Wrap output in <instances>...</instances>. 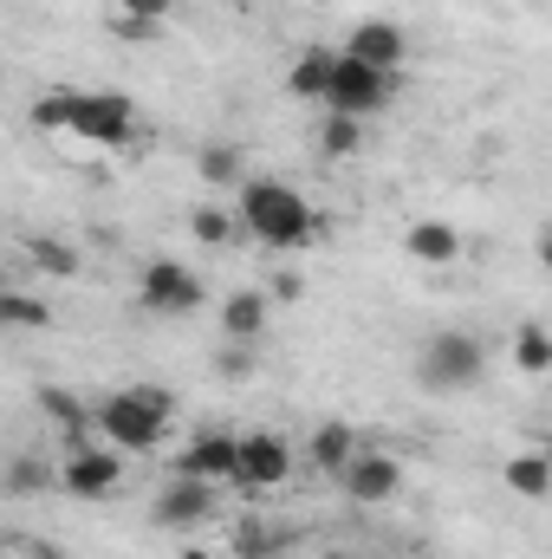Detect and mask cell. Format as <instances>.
<instances>
[{"label":"cell","mask_w":552,"mask_h":559,"mask_svg":"<svg viewBox=\"0 0 552 559\" xmlns=\"http://www.w3.org/2000/svg\"><path fill=\"white\" fill-rule=\"evenodd\" d=\"M235 228H241V222H235L228 209H195V215H189V235H195L202 248H228Z\"/></svg>","instance_id":"obj_23"},{"label":"cell","mask_w":552,"mask_h":559,"mask_svg":"<svg viewBox=\"0 0 552 559\" xmlns=\"http://www.w3.org/2000/svg\"><path fill=\"white\" fill-rule=\"evenodd\" d=\"M325 79H332V52H325V46H305V52L292 59V72H286V92L325 105Z\"/></svg>","instance_id":"obj_19"},{"label":"cell","mask_w":552,"mask_h":559,"mask_svg":"<svg viewBox=\"0 0 552 559\" xmlns=\"http://www.w3.org/2000/svg\"><path fill=\"white\" fill-rule=\"evenodd\" d=\"M404 254H410L416 267H455L461 261V228L422 215V222H410V235H404Z\"/></svg>","instance_id":"obj_13"},{"label":"cell","mask_w":552,"mask_h":559,"mask_svg":"<svg viewBox=\"0 0 552 559\" xmlns=\"http://www.w3.org/2000/svg\"><path fill=\"white\" fill-rule=\"evenodd\" d=\"M46 325H52V306L39 293L0 286V332H46Z\"/></svg>","instance_id":"obj_18"},{"label":"cell","mask_w":552,"mask_h":559,"mask_svg":"<svg viewBox=\"0 0 552 559\" xmlns=\"http://www.w3.org/2000/svg\"><path fill=\"white\" fill-rule=\"evenodd\" d=\"M501 488H514L520 501H547L552 462L540 455V449H527V455H507V468H501Z\"/></svg>","instance_id":"obj_17"},{"label":"cell","mask_w":552,"mask_h":559,"mask_svg":"<svg viewBox=\"0 0 552 559\" xmlns=\"http://www.w3.org/2000/svg\"><path fill=\"white\" fill-rule=\"evenodd\" d=\"M221 332H228L235 345H254V338L267 332V293H254V286L228 293V299H221Z\"/></svg>","instance_id":"obj_14"},{"label":"cell","mask_w":552,"mask_h":559,"mask_svg":"<svg viewBox=\"0 0 552 559\" xmlns=\"http://www.w3.org/2000/svg\"><path fill=\"white\" fill-rule=\"evenodd\" d=\"M514 365H520L527 378H547L552 371V332L540 325V319H527V325L514 332Z\"/></svg>","instance_id":"obj_20"},{"label":"cell","mask_w":552,"mask_h":559,"mask_svg":"<svg viewBox=\"0 0 552 559\" xmlns=\"http://www.w3.org/2000/svg\"><path fill=\"white\" fill-rule=\"evenodd\" d=\"M488 371V352L475 332H435L422 352H416V384L429 397H468Z\"/></svg>","instance_id":"obj_3"},{"label":"cell","mask_w":552,"mask_h":559,"mask_svg":"<svg viewBox=\"0 0 552 559\" xmlns=\"http://www.w3.org/2000/svg\"><path fill=\"white\" fill-rule=\"evenodd\" d=\"M235 554L261 559V554H267V527H261V521H241V527H235Z\"/></svg>","instance_id":"obj_28"},{"label":"cell","mask_w":552,"mask_h":559,"mask_svg":"<svg viewBox=\"0 0 552 559\" xmlns=\"http://www.w3.org/2000/svg\"><path fill=\"white\" fill-rule=\"evenodd\" d=\"M39 411H46V417L59 423V429H65V436H72V442H85V404H79V397H72V391H59V384H46V391H39Z\"/></svg>","instance_id":"obj_22"},{"label":"cell","mask_w":552,"mask_h":559,"mask_svg":"<svg viewBox=\"0 0 552 559\" xmlns=\"http://www.w3.org/2000/svg\"><path fill=\"white\" fill-rule=\"evenodd\" d=\"M169 7H176V0H118V13H124V20H137V26H163V20H169Z\"/></svg>","instance_id":"obj_27"},{"label":"cell","mask_w":552,"mask_h":559,"mask_svg":"<svg viewBox=\"0 0 552 559\" xmlns=\"http://www.w3.org/2000/svg\"><path fill=\"white\" fill-rule=\"evenodd\" d=\"M358 143H364V124L358 118H338V111L325 118V131H319V150L325 156H358Z\"/></svg>","instance_id":"obj_25"},{"label":"cell","mask_w":552,"mask_h":559,"mask_svg":"<svg viewBox=\"0 0 552 559\" xmlns=\"http://www.w3.org/2000/svg\"><path fill=\"white\" fill-rule=\"evenodd\" d=\"M208 514H215V488L208 481H182V475L169 488H156V501H149V521L169 527V534H195Z\"/></svg>","instance_id":"obj_11"},{"label":"cell","mask_w":552,"mask_h":559,"mask_svg":"<svg viewBox=\"0 0 552 559\" xmlns=\"http://www.w3.org/2000/svg\"><path fill=\"white\" fill-rule=\"evenodd\" d=\"M59 488V468L46 462V455H13L7 468H0V495H13V501H33V495H52Z\"/></svg>","instance_id":"obj_15"},{"label":"cell","mask_w":552,"mask_h":559,"mask_svg":"<svg viewBox=\"0 0 552 559\" xmlns=\"http://www.w3.org/2000/svg\"><path fill=\"white\" fill-rule=\"evenodd\" d=\"M65 131L98 150H118L137 131V105L124 92H65Z\"/></svg>","instance_id":"obj_4"},{"label":"cell","mask_w":552,"mask_h":559,"mask_svg":"<svg viewBox=\"0 0 552 559\" xmlns=\"http://www.w3.org/2000/svg\"><path fill=\"white\" fill-rule=\"evenodd\" d=\"M124 481V455L105 449V442H72L65 462H59V488L79 495V501H111Z\"/></svg>","instance_id":"obj_6"},{"label":"cell","mask_w":552,"mask_h":559,"mask_svg":"<svg viewBox=\"0 0 552 559\" xmlns=\"http://www.w3.org/2000/svg\"><path fill=\"white\" fill-rule=\"evenodd\" d=\"M33 131H46V138H59V131H65V92H52V98H39V105H33Z\"/></svg>","instance_id":"obj_26"},{"label":"cell","mask_w":552,"mask_h":559,"mask_svg":"<svg viewBox=\"0 0 552 559\" xmlns=\"http://www.w3.org/2000/svg\"><path fill=\"white\" fill-rule=\"evenodd\" d=\"M169 417H176V397H169L163 384H131V391H118V397H105V404L92 411V429H98L105 449H118V455H149V449H163Z\"/></svg>","instance_id":"obj_2"},{"label":"cell","mask_w":552,"mask_h":559,"mask_svg":"<svg viewBox=\"0 0 552 559\" xmlns=\"http://www.w3.org/2000/svg\"><path fill=\"white\" fill-rule=\"evenodd\" d=\"M325 105L338 118H371L391 105V72L351 59V52H332V79H325Z\"/></svg>","instance_id":"obj_5"},{"label":"cell","mask_w":552,"mask_h":559,"mask_svg":"<svg viewBox=\"0 0 552 559\" xmlns=\"http://www.w3.org/2000/svg\"><path fill=\"white\" fill-rule=\"evenodd\" d=\"M286 475H292V449L279 442L274 429H248L241 449H235V475H228V488H241V495H267V488H286Z\"/></svg>","instance_id":"obj_7"},{"label":"cell","mask_w":552,"mask_h":559,"mask_svg":"<svg viewBox=\"0 0 552 559\" xmlns=\"http://www.w3.org/2000/svg\"><path fill=\"white\" fill-rule=\"evenodd\" d=\"M176 559H208V554H202V547H182V554H176Z\"/></svg>","instance_id":"obj_29"},{"label":"cell","mask_w":552,"mask_h":559,"mask_svg":"<svg viewBox=\"0 0 552 559\" xmlns=\"http://www.w3.org/2000/svg\"><path fill=\"white\" fill-rule=\"evenodd\" d=\"M235 222H241V235H254L261 248H305L312 235H319V215H312V202L292 189V182H274V176H248L241 182V209H235Z\"/></svg>","instance_id":"obj_1"},{"label":"cell","mask_w":552,"mask_h":559,"mask_svg":"<svg viewBox=\"0 0 552 559\" xmlns=\"http://www.w3.org/2000/svg\"><path fill=\"white\" fill-rule=\"evenodd\" d=\"M332 481H338L358 508H384V501L404 495V462H397V455H377V449H358Z\"/></svg>","instance_id":"obj_8"},{"label":"cell","mask_w":552,"mask_h":559,"mask_svg":"<svg viewBox=\"0 0 552 559\" xmlns=\"http://www.w3.org/2000/svg\"><path fill=\"white\" fill-rule=\"evenodd\" d=\"M137 306L143 312H163V319H182L202 306V280L189 274L182 261H149L137 274Z\"/></svg>","instance_id":"obj_9"},{"label":"cell","mask_w":552,"mask_h":559,"mask_svg":"<svg viewBox=\"0 0 552 559\" xmlns=\"http://www.w3.org/2000/svg\"><path fill=\"white\" fill-rule=\"evenodd\" d=\"M195 176H202V182H221V189H228V182H241V176H248L241 143H208V150H202V163H195Z\"/></svg>","instance_id":"obj_21"},{"label":"cell","mask_w":552,"mask_h":559,"mask_svg":"<svg viewBox=\"0 0 552 559\" xmlns=\"http://www.w3.org/2000/svg\"><path fill=\"white\" fill-rule=\"evenodd\" d=\"M235 449H241V436H235V429H202V436L176 455V475H182V481L228 488V475H235Z\"/></svg>","instance_id":"obj_10"},{"label":"cell","mask_w":552,"mask_h":559,"mask_svg":"<svg viewBox=\"0 0 552 559\" xmlns=\"http://www.w3.org/2000/svg\"><path fill=\"white\" fill-rule=\"evenodd\" d=\"M305 455H312V468L338 475V468L358 455V429H351V423H319V429H312V442H305Z\"/></svg>","instance_id":"obj_16"},{"label":"cell","mask_w":552,"mask_h":559,"mask_svg":"<svg viewBox=\"0 0 552 559\" xmlns=\"http://www.w3.org/2000/svg\"><path fill=\"white\" fill-rule=\"evenodd\" d=\"M345 52L397 79V66L410 59V33H404L397 20H358V26H351V39H345Z\"/></svg>","instance_id":"obj_12"},{"label":"cell","mask_w":552,"mask_h":559,"mask_svg":"<svg viewBox=\"0 0 552 559\" xmlns=\"http://www.w3.org/2000/svg\"><path fill=\"white\" fill-rule=\"evenodd\" d=\"M26 261L46 267V274H79V254L65 241H46V235H26Z\"/></svg>","instance_id":"obj_24"}]
</instances>
